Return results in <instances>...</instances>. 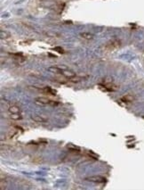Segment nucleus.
Instances as JSON below:
<instances>
[{"label": "nucleus", "mask_w": 144, "mask_h": 190, "mask_svg": "<svg viewBox=\"0 0 144 190\" xmlns=\"http://www.w3.org/2000/svg\"><path fill=\"white\" fill-rule=\"evenodd\" d=\"M120 45H121V42L118 39H115V40H111L110 42L106 44L105 47H104V49L106 51H112L114 49L119 47Z\"/></svg>", "instance_id": "nucleus-1"}, {"label": "nucleus", "mask_w": 144, "mask_h": 190, "mask_svg": "<svg viewBox=\"0 0 144 190\" xmlns=\"http://www.w3.org/2000/svg\"><path fill=\"white\" fill-rule=\"evenodd\" d=\"M35 103L37 104H42V105H45V104H57V103H54V101L46 97L35 98Z\"/></svg>", "instance_id": "nucleus-2"}, {"label": "nucleus", "mask_w": 144, "mask_h": 190, "mask_svg": "<svg viewBox=\"0 0 144 190\" xmlns=\"http://www.w3.org/2000/svg\"><path fill=\"white\" fill-rule=\"evenodd\" d=\"M86 180L91 182H95V183H103V182L106 181L105 178H102V177H100V176H93V177H89V178H86Z\"/></svg>", "instance_id": "nucleus-3"}, {"label": "nucleus", "mask_w": 144, "mask_h": 190, "mask_svg": "<svg viewBox=\"0 0 144 190\" xmlns=\"http://www.w3.org/2000/svg\"><path fill=\"white\" fill-rule=\"evenodd\" d=\"M9 112H10L11 114H15V113H20V109L19 106L15 105V104H12L9 107Z\"/></svg>", "instance_id": "nucleus-4"}, {"label": "nucleus", "mask_w": 144, "mask_h": 190, "mask_svg": "<svg viewBox=\"0 0 144 190\" xmlns=\"http://www.w3.org/2000/svg\"><path fill=\"white\" fill-rule=\"evenodd\" d=\"M32 120L36 122H46V119L44 118L41 115H34V116H32Z\"/></svg>", "instance_id": "nucleus-5"}, {"label": "nucleus", "mask_w": 144, "mask_h": 190, "mask_svg": "<svg viewBox=\"0 0 144 190\" xmlns=\"http://www.w3.org/2000/svg\"><path fill=\"white\" fill-rule=\"evenodd\" d=\"M48 71H50V72H53V73H60V74H62L63 69H61V68H59V67H54V66H53V67H49V68H48Z\"/></svg>", "instance_id": "nucleus-6"}, {"label": "nucleus", "mask_w": 144, "mask_h": 190, "mask_svg": "<svg viewBox=\"0 0 144 190\" xmlns=\"http://www.w3.org/2000/svg\"><path fill=\"white\" fill-rule=\"evenodd\" d=\"M133 100H134V96H133L132 95H126V96H123V97L121 98V101H123V102L125 103H130L132 102Z\"/></svg>", "instance_id": "nucleus-7"}, {"label": "nucleus", "mask_w": 144, "mask_h": 190, "mask_svg": "<svg viewBox=\"0 0 144 190\" xmlns=\"http://www.w3.org/2000/svg\"><path fill=\"white\" fill-rule=\"evenodd\" d=\"M82 38L83 39H93V35L90 34V33H87V32H84L81 34Z\"/></svg>", "instance_id": "nucleus-8"}, {"label": "nucleus", "mask_w": 144, "mask_h": 190, "mask_svg": "<svg viewBox=\"0 0 144 190\" xmlns=\"http://www.w3.org/2000/svg\"><path fill=\"white\" fill-rule=\"evenodd\" d=\"M11 118H12V120H15V121H19V120H20L22 117H21L20 113H15V114H11Z\"/></svg>", "instance_id": "nucleus-9"}]
</instances>
